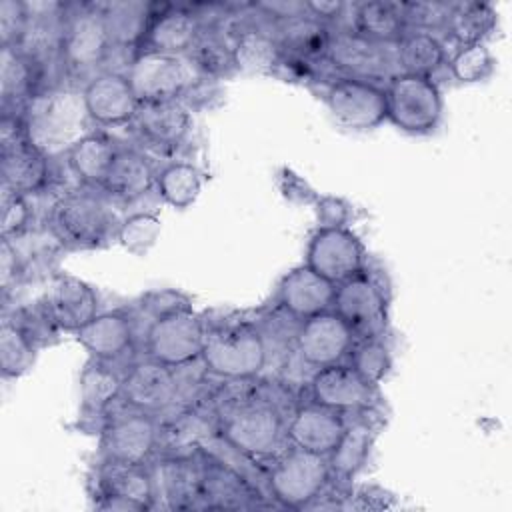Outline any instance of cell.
Returning <instances> with one entry per match:
<instances>
[{
  "instance_id": "1",
  "label": "cell",
  "mask_w": 512,
  "mask_h": 512,
  "mask_svg": "<svg viewBox=\"0 0 512 512\" xmlns=\"http://www.w3.org/2000/svg\"><path fill=\"white\" fill-rule=\"evenodd\" d=\"M90 118L84 106L82 88L56 84L24 106L26 138L48 158L68 152V148L90 132Z\"/></svg>"
},
{
  "instance_id": "2",
  "label": "cell",
  "mask_w": 512,
  "mask_h": 512,
  "mask_svg": "<svg viewBox=\"0 0 512 512\" xmlns=\"http://www.w3.org/2000/svg\"><path fill=\"white\" fill-rule=\"evenodd\" d=\"M118 220L100 188L80 186L58 196L48 210V232L68 250H94L116 238Z\"/></svg>"
},
{
  "instance_id": "3",
  "label": "cell",
  "mask_w": 512,
  "mask_h": 512,
  "mask_svg": "<svg viewBox=\"0 0 512 512\" xmlns=\"http://www.w3.org/2000/svg\"><path fill=\"white\" fill-rule=\"evenodd\" d=\"M200 360L216 380L256 378L268 364V346L258 322L224 318L206 322Z\"/></svg>"
},
{
  "instance_id": "4",
  "label": "cell",
  "mask_w": 512,
  "mask_h": 512,
  "mask_svg": "<svg viewBox=\"0 0 512 512\" xmlns=\"http://www.w3.org/2000/svg\"><path fill=\"white\" fill-rule=\"evenodd\" d=\"M114 52L100 2L68 4L62 36V78L90 80Z\"/></svg>"
},
{
  "instance_id": "5",
  "label": "cell",
  "mask_w": 512,
  "mask_h": 512,
  "mask_svg": "<svg viewBox=\"0 0 512 512\" xmlns=\"http://www.w3.org/2000/svg\"><path fill=\"white\" fill-rule=\"evenodd\" d=\"M126 76L140 102L184 100L208 86L188 54L140 50L128 62Z\"/></svg>"
},
{
  "instance_id": "6",
  "label": "cell",
  "mask_w": 512,
  "mask_h": 512,
  "mask_svg": "<svg viewBox=\"0 0 512 512\" xmlns=\"http://www.w3.org/2000/svg\"><path fill=\"white\" fill-rule=\"evenodd\" d=\"M332 484L328 458L302 448L286 446L266 476L268 496L276 506L304 510L310 508Z\"/></svg>"
},
{
  "instance_id": "7",
  "label": "cell",
  "mask_w": 512,
  "mask_h": 512,
  "mask_svg": "<svg viewBox=\"0 0 512 512\" xmlns=\"http://www.w3.org/2000/svg\"><path fill=\"white\" fill-rule=\"evenodd\" d=\"M386 120L408 134H430L444 114L442 92L434 78L398 72L384 84Z\"/></svg>"
},
{
  "instance_id": "8",
  "label": "cell",
  "mask_w": 512,
  "mask_h": 512,
  "mask_svg": "<svg viewBox=\"0 0 512 512\" xmlns=\"http://www.w3.org/2000/svg\"><path fill=\"white\" fill-rule=\"evenodd\" d=\"M326 64L332 74L362 78L378 84H386L400 72L396 44L374 42L350 26L332 28Z\"/></svg>"
},
{
  "instance_id": "9",
  "label": "cell",
  "mask_w": 512,
  "mask_h": 512,
  "mask_svg": "<svg viewBox=\"0 0 512 512\" xmlns=\"http://www.w3.org/2000/svg\"><path fill=\"white\" fill-rule=\"evenodd\" d=\"M94 506L106 512H144L156 508V488L150 464L102 460L92 480Z\"/></svg>"
},
{
  "instance_id": "10",
  "label": "cell",
  "mask_w": 512,
  "mask_h": 512,
  "mask_svg": "<svg viewBox=\"0 0 512 512\" xmlns=\"http://www.w3.org/2000/svg\"><path fill=\"white\" fill-rule=\"evenodd\" d=\"M158 416L120 404L100 426V458L130 464H150L158 454Z\"/></svg>"
},
{
  "instance_id": "11",
  "label": "cell",
  "mask_w": 512,
  "mask_h": 512,
  "mask_svg": "<svg viewBox=\"0 0 512 512\" xmlns=\"http://www.w3.org/2000/svg\"><path fill=\"white\" fill-rule=\"evenodd\" d=\"M332 310L348 324L356 338L384 336L388 330V294L368 266L336 284Z\"/></svg>"
},
{
  "instance_id": "12",
  "label": "cell",
  "mask_w": 512,
  "mask_h": 512,
  "mask_svg": "<svg viewBox=\"0 0 512 512\" xmlns=\"http://www.w3.org/2000/svg\"><path fill=\"white\" fill-rule=\"evenodd\" d=\"M206 338V320L192 308L148 322L144 332L146 356L170 368L200 358Z\"/></svg>"
},
{
  "instance_id": "13",
  "label": "cell",
  "mask_w": 512,
  "mask_h": 512,
  "mask_svg": "<svg viewBox=\"0 0 512 512\" xmlns=\"http://www.w3.org/2000/svg\"><path fill=\"white\" fill-rule=\"evenodd\" d=\"M324 102L332 118L350 130H372L386 120V92L378 82L334 74L324 82Z\"/></svg>"
},
{
  "instance_id": "14",
  "label": "cell",
  "mask_w": 512,
  "mask_h": 512,
  "mask_svg": "<svg viewBox=\"0 0 512 512\" xmlns=\"http://www.w3.org/2000/svg\"><path fill=\"white\" fill-rule=\"evenodd\" d=\"M200 510H246L262 506L258 486L220 454L198 448Z\"/></svg>"
},
{
  "instance_id": "15",
  "label": "cell",
  "mask_w": 512,
  "mask_h": 512,
  "mask_svg": "<svg viewBox=\"0 0 512 512\" xmlns=\"http://www.w3.org/2000/svg\"><path fill=\"white\" fill-rule=\"evenodd\" d=\"M312 402L344 416L366 414L376 404V386L366 382L346 360L312 370L308 380Z\"/></svg>"
},
{
  "instance_id": "16",
  "label": "cell",
  "mask_w": 512,
  "mask_h": 512,
  "mask_svg": "<svg viewBox=\"0 0 512 512\" xmlns=\"http://www.w3.org/2000/svg\"><path fill=\"white\" fill-rule=\"evenodd\" d=\"M304 264L332 284H340L366 268V248L348 226H318L308 240Z\"/></svg>"
},
{
  "instance_id": "17",
  "label": "cell",
  "mask_w": 512,
  "mask_h": 512,
  "mask_svg": "<svg viewBox=\"0 0 512 512\" xmlns=\"http://www.w3.org/2000/svg\"><path fill=\"white\" fill-rule=\"evenodd\" d=\"M354 340V332L330 308L298 322L294 354L304 366L316 370L328 364L344 362L352 350Z\"/></svg>"
},
{
  "instance_id": "18",
  "label": "cell",
  "mask_w": 512,
  "mask_h": 512,
  "mask_svg": "<svg viewBox=\"0 0 512 512\" xmlns=\"http://www.w3.org/2000/svg\"><path fill=\"white\" fill-rule=\"evenodd\" d=\"M120 404L154 416L164 414L178 404L176 370L148 356L130 362L124 370Z\"/></svg>"
},
{
  "instance_id": "19",
  "label": "cell",
  "mask_w": 512,
  "mask_h": 512,
  "mask_svg": "<svg viewBox=\"0 0 512 512\" xmlns=\"http://www.w3.org/2000/svg\"><path fill=\"white\" fill-rule=\"evenodd\" d=\"M184 100L140 102L130 126L148 146L172 152L184 146L192 134V114Z\"/></svg>"
},
{
  "instance_id": "20",
  "label": "cell",
  "mask_w": 512,
  "mask_h": 512,
  "mask_svg": "<svg viewBox=\"0 0 512 512\" xmlns=\"http://www.w3.org/2000/svg\"><path fill=\"white\" fill-rule=\"evenodd\" d=\"M82 96L88 118L96 126L130 124L140 106L126 72L116 70H102L86 80Z\"/></svg>"
},
{
  "instance_id": "21",
  "label": "cell",
  "mask_w": 512,
  "mask_h": 512,
  "mask_svg": "<svg viewBox=\"0 0 512 512\" xmlns=\"http://www.w3.org/2000/svg\"><path fill=\"white\" fill-rule=\"evenodd\" d=\"M156 506L168 510H200L198 450L192 454H156L150 462Z\"/></svg>"
},
{
  "instance_id": "22",
  "label": "cell",
  "mask_w": 512,
  "mask_h": 512,
  "mask_svg": "<svg viewBox=\"0 0 512 512\" xmlns=\"http://www.w3.org/2000/svg\"><path fill=\"white\" fill-rule=\"evenodd\" d=\"M136 320L126 310L100 312L76 332V340L90 358L124 364L136 350Z\"/></svg>"
},
{
  "instance_id": "23",
  "label": "cell",
  "mask_w": 512,
  "mask_h": 512,
  "mask_svg": "<svg viewBox=\"0 0 512 512\" xmlns=\"http://www.w3.org/2000/svg\"><path fill=\"white\" fill-rule=\"evenodd\" d=\"M346 428V416L312 400L298 404L286 420L288 446L328 456Z\"/></svg>"
},
{
  "instance_id": "24",
  "label": "cell",
  "mask_w": 512,
  "mask_h": 512,
  "mask_svg": "<svg viewBox=\"0 0 512 512\" xmlns=\"http://www.w3.org/2000/svg\"><path fill=\"white\" fill-rule=\"evenodd\" d=\"M336 284L314 272L308 264L292 268L282 276L276 292V304L294 320H306L326 312L334 304Z\"/></svg>"
},
{
  "instance_id": "25",
  "label": "cell",
  "mask_w": 512,
  "mask_h": 512,
  "mask_svg": "<svg viewBox=\"0 0 512 512\" xmlns=\"http://www.w3.org/2000/svg\"><path fill=\"white\" fill-rule=\"evenodd\" d=\"M206 22L196 6L154 4V14L142 44V50L188 54L204 30Z\"/></svg>"
},
{
  "instance_id": "26",
  "label": "cell",
  "mask_w": 512,
  "mask_h": 512,
  "mask_svg": "<svg viewBox=\"0 0 512 512\" xmlns=\"http://www.w3.org/2000/svg\"><path fill=\"white\" fill-rule=\"evenodd\" d=\"M158 170L152 160L136 148L120 146L100 192L112 204H134L156 190Z\"/></svg>"
},
{
  "instance_id": "27",
  "label": "cell",
  "mask_w": 512,
  "mask_h": 512,
  "mask_svg": "<svg viewBox=\"0 0 512 512\" xmlns=\"http://www.w3.org/2000/svg\"><path fill=\"white\" fill-rule=\"evenodd\" d=\"M42 302L62 332L76 334L100 314L96 290L76 276H58Z\"/></svg>"
},
{
  "instance_id": "28",
  "label": "cell",
  "mask_w": 512,
  "mask_h": 512,
  "mask_svg": "<svg viewBox=\"0 0 512 512\" xmlns=\"http://www.w3.org/2000/svg\"><path fill=\"white\" fill-rule=\"evenodd\" d=\"M266 24L282 54L326 62L332 28L310 16L306 10L282 20H266Z\"/></svg>"
},
{
  "instance_id": "29",
  "label": "cell",
  "mask_w": 512,
  "mask_h": 512,
  "mask_svg": "<svg viewBox=\"0 0 512 512\" xmlns=\"http://www.w3.org/2000/svg\"><path fill=\"white\" fill-rule=\"evenodd\" d=\"M50 182V158L28 140L2 148L0 186L20 196H32Z\"/></svg>"
},
{
  "instance_id": "30",
  "label": "cell",
  "mask_w": 512,
  "mask_h": 512,
  "mask_svg": "<svg viewBox=\"0 0 512 512\" xmlns=\"http://www.w3.org/2000/svg\"><path fill=\"white\" fill-rule=\"evenodd\" d=\"M50 88L46 74L16 46H0L2 110H24L30 98Z\"/></svg>"
},
{
  "instance_id": "31",
  "label": "cell",
  "mask_w": 512,
  "mask_h": 512,
  "mask_svg": "<svg viewBox=\"0 0 512 512\" xmlns=\"http://www.w3.org/2000/svg\"><path fill=\"white\" fill-rule=\"evenodd\" d=\"M124 370L120 366L90 358L80 372V412L86 420L104 422L106 414L120 402Z\"/></svg>"
},
{
  "instance_id": "32",
  "label": "cell",
  "mask_w": 512,
  "mask_h": 512,
  "mask_svg": "<svg viewBox=\"0 0 512 512\" xmlns=\"http://www.w3.org/2000/svg\"><path fill=\"white\" fill-rule=\"evenodd\" d=\"M236 72L244 74H274L280 48L266 20H244L230 32Z\"/></svg>"
},
{
  "instance_id": "33",
  "label": "cell",
  "mask_w": 512,
  "mask_h": 512,
  "mask_svg": "<svg viewBox=\"0 0 512 512\" xmlns=\"http://www.w3.org/2000/svg\"><path fill=\"white\" fill-rule=\"evenodd\" d=\"M376 440V428L362 414L346 416V428L334 450L326 456L332 482L344 484L352 480L368 462Z\"/></svg>"
},
{
  "instance_id": "34",
  "label": "cell",
  "mask_w": 512,
  "mask_h": 512,
  "mask_svg": "<svg viewBox=\"0 0 512 512\" xmlns=\"http://www.w3.org/2000/svg\"><path fill=\"white\" fill-rule=\"evenodd\" d=\"M120 146L102 130H90L66 152V166L72 176L90 188H100Z\"/></svg>"
},
{
  "instance_id": "35",
  "label": "cell",
  "mask_w": 512,
  "mask_h": 512,
  "mask_svg": "<svg viewBox=\"0 0 512 512\" xmlns=\"http://www.w3.org/2000/svg\"><path fill=\"white\" fill-rule=\"evenodd\" d=\"M100 4L114 50H134V54H138L154 14V4L142 0H116Z\"/></svg>"
},
{
  "instance_id": "36",
  "label": "cell",
  "mask_w": 512,
  "mask_h": 512,
  "mask_svg": "<svg viewBox=\"0 0 512 512\" xmlns=\"http://www.w3.org/2000/svg\"><path fill=\"white\" fill-rule=\"evenodd\" d=\"M348 26L358 34L382 44H398L400 38L408 32L398 2L384 0L352 4Z\"/></svg>"
},
{
  "instance_id": "37",
  "label": "cell",
  "mask_w": 512,
  "mask_h": 512,
  "mask_svg": "<svg viewBox=\"0 0 512 512\" xmlns=\"http://www.w3.org/2000/svg\"><path fill=\"white\" fill-rule=\"evenodd\" d=\"M188 58L208 82L224 80L236 72L232 40L222 24H206Z\"/></svg>"
},
{
  "instance_id": "38",
  "label": "cell",
  "mask_w": 512,
  "mask_h": 512,
  "mask_svg": "<svg viewBox=\"0 0 512 512\" xmlns=\"http://www.w3.org/2000/svg\"><path fill=\"white\" fill-rule=\"evenodd\" d=\"M398 70L402 74L434 78L446 64V46L442 36L432 32L408 30L396 44Z\"/></svg>"
},
{
  "instance_id": "39",
  "label": "cell",
  "mask_w": 512,
  "mask_h": 512,
  "mask_svg": "<svg viewBox=\"0 0 512 512\" xmlns=\"http://www.w3.org/2000/svg\"><path fill=\"white\" fill-rule=\"evenodd\" d=\"M498 14L492 4L486 2H452L450 18L444 34L456 42V46L482 44L496 30Z\"/></svg>"
},
{
  "instance_id": "40",
  "label": "cell",
  "mask_w": 512,
  "mask_h": 512,
  "mask_svg": "<svg viewBox=\"0 0 512 512\" xmlns=\"http://www.w3.org/2000/svg\"><path fill=\"white\" fill-rule=\"evenodd\" d=\"M202 190V172L192 162H168L158 170L156 192L172 208H188Z\"/></svg>"
},
{
  "instance_id": "41",
  "label": "cell",
  "mask_w": 512,
  "mask_h": 512,
  "mask_svg": "<svg viewBox=\"0 0 512 512\" xmlns=\"http://www.w3.org/2000/svg\"><path fill=\"white\" fill-rule=\"evenodd\" d=\"M38 348L30 338L12 322L10 316L2 314L0 322V372L4 378H20L26 374L36 360Z\"/></svg>"
},
{
  "instance_id": "42",
  "label": "cell",
  "mask_w": 512,
  "mask_h": 512,
  "mask_svg": "<svg viewBox=\"0 0 512 512\" xmlns=\"http://www.w3.org/2000/svg\"><path fill=\"white\" fill-rule=\"evenodd\" d=\"M346 362L372 386H378L392 368L390 346L384 336L356 338Z\"/></svg>"
},
{
  "instance_id": "43",
  "label": "cell",
  "mask_w": 512,
  "mask_h": 512,
  "mask_svg": "<svg viewBox=\"0 0 512 512\" xmlns=\"http://www.w3.org/2000/svg\"><path fill=\"white\" fill-rule=\"evenodd\" d=\"M160 230H162V220L156 212L136 210L118 222L116 240L130 254L142 256L156 244Z\"/></svg>"
},
{
  "instance_id": "44",
  "label": "cell",
  "mask_w": 512,
  "mask_h": 512,
  "mask_svg": "<svg viewBox=\"0 0 512 512\" xmlns=\"http://www.w3.org/2000/svg\"><path fill=\"white\" fill-rule=\"evenodd\" d=\"M494 64V54L486 42L456 46L452 56L446 60L452 78L460 84H476L486 80L494 72Z\"/></svg>"
},
{
  "instance_id": "45",
  "label": "cell",
  "mask_w": 512,
  "mask_h": 512,
  "mask_svg": "<svg viewBox=\"0 0 512 512\" xmlns=\"http://www.w3.org/2000/svg\"><path fill=\"white\" fill-rule=\"evenodd\" d=\"M6 316L12 318V322L30 338V342L40 350L42 346L52 344L58 334L62 332L56 322L52 320L50 312L46 310L44 302H34V304H26V306H18L12 312L4 310Z\"/></svg>"
},
{
  "instance_id": "46",
  "label": "cell",
  "mask_w": 512,
  "mask_h": 512,
  "mask_svg": "<svg viewBox=\"0 0 512 512\" xmlns=\"http://www.w3.org/2000/svg\"><path fill=\"white\" fill-rule=\"evenodd\" d=\"M400 14L408 30L444 34L446 22L450 18L452 2L440 0H414V2H398Z\"/></svg>"
},
{
  "instance_id": "47",
  "label": "cell",
  "mask_w": 512,
  "mask_h": 512,
  "mask_svg": "<svg viewBox=\"0 0 512 512\" xmlns=\"http://www.w3.org/2000/svg\"><path fill=\"white\" fill-rule=\"evenodd\" d=\"M32 224V206L28 196H20L0 186V238L16 240Z\"/></svg>"
},
{
  "instance_id": "48",
  "label": "cell",
  "mask_w": 512,
  "mask_h": 512,
  "mask_svg": "<svg viewBox=\"0 0 512 512\" xmlns=\"http://www.w3.org/2000/svg\"><path fill=\"white\" fill-rule=\"evenodd\" d=\"M140 308L142 314L148 316V320L154 318H162L168 314H176V312H184V310H192V300L174 288H158V290H150L142 296L140 300Z\"/></svg>"
},
{
  "instance_id": "49",
  "label": "cell",
  "mask_w": 512,
  "mask_h": 512,
  "mask_svg": "<svg viewBox=\"0 0 512 512\" xmlns=\"http://www.w3.org/2000/svg\"><path fill=\"white\" fill-rule=\"evenodd\" d=\"M26 276V262L14 240H0V290L4 300Z\"/></svg>"
},
{
  "instance_id": "50",
  "label": "cell",
  "mask_w": 512,
  "mask_h": 512,
  "mask_svg": "<svg viewBox=\"0 0 512 512\" xmlns=\"http://www.w3.org/2000/svg\"><path fill=\"white\" fill-rule=\"evenodd\" d=\"M28 20L26 4L20 0L0 2V46H14Z\"/></svg>"
},
{
  "instance_id": "51",
  "label": "cell",
  "mask_w": 512,
  "mask_h": 512,
  "mask_svg": "<svg viewBox=\"0 0 512 512\" xmlns=\"http://www.w3.org/2000/svg\"><path fill=\"white\" fill-rule=\"evenodd\" d=\"M314 210H316L320 228L348 226L352 220V206L340 196H332V194L318 196L314 200Z\"/></svg>"
},
{
  "instance_id": "52",
  "label": "cell",
  "mask_w": 512,
  "mask_h": 512,
  "mask_svg": "<svg viewBox=\"0 0 512 512\" xmlns=\"http://www.w3.org/2000/svg\"><path fill=\"white\" fill-rule=\"evenodd\" d=\"M350 8L352 4L340 0H304V10L330 28L348 26Z\"/></svg>"
},
{
  "instance_id": "53",
  "label": "cell",
  "mask_w": 512,
  "mask_h": 512,
  "mask_svg": "<svg viewBox=\"0 0 512 512\" xmlns=\"http://www.w3.org/2000/svg\"><path fill=\"white\" fill-rule=\"evenodd\" d=\"M280 190L288 200L298 204H314V200L318 198L308 182L288 168H284L280 174Z\"/></svg>"
}]
</instances>
